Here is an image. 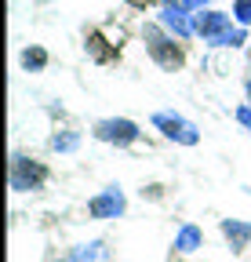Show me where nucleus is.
<instances>
[{"mask_svg": "<svg viewBox=\"0 0 251 262\" xmlns=\"http://www.w3.org/2000/svg\"><path fill=\"white\" fill-rule=\"evenodd\" d=\"M193 244H197V229H186V233H182V248H186V251H190Z\"/></svg>", "mask_w": 251, "mask_h": 262, "instance_id": "6", "label": "nucleus"}, {"mask_svg": "<svg viewBox=\"0 0 251 262\" xmlns=\"http://www.w3.org/2000/svg\"><path fill=\"white\" fill-rule=\"evenodd\" d=\"M247 95H251V84H247Z\"/></svg>", "mask_w": 251, "mask_h": 262, "instance_id": "8", "label": "nucleus"}, {"mask_svg": "<svg viewBox=\"0 0 251 262\" xmlns=\"http://www.w3.org/2000/svg\"><path fill=\"white\" fill-rule=\"evenodd\" d=\"M237 18L240 22H251V0H240V4H237Z\"/></svg>", "mask_w": 251, "mask_h": 262, "instance_id": "4", "label": "nucleus"}, {"mask_svg": "<svg viewBox=\"0 0 251 262\" xmlns=\"http://www.w3.org/2000/svg\"><path fill=\"white\" fill-rule=\"evenodd\" d=\"M128 4H135V8H146V4H149V0H128Z\"/></svg>", "mask_w": 251, "mask_h": 262, "instance_id": "7", "label": "nucleus"}, {"mask_svg": "<svg viewBox=\"0 0 251 262\" xmlns=\"http://www.w3.org/2000/svg\"><path fill=\"white\" fill-rule=\"evenodd\" d=\"M190 4H197V0H190Z\"/></svg>", "mask_w": 251, "mask_h": 262, "instance_id": "9", "label": "nucleus"}, {"mask_svg": "<svg viewBox=\"0 0 251 262\" xmlns=\"http://www.w3.org/2000/svg\"><path fill=\"white\" fill-rule=\"evenodd\" d=\"M91 211H95V215H106V211H120V196H117V193H109L106 201H95V204H91Z\"/></svg>", "mask_w": 251, "mask_h": 262, "instance_id": "2", "label": "nucleus"}, {"mask_svg": "<svg viewBox=\"0 0 251 262\" xmlns=\"http://www.w3.org/2000/svg\"><path fill=\"white\" fill-rule=\"evenodd\" d=\"M99 135H102V139H117V142H131V139H135V124H128V120H120V124H102Z\"/></svg>", "mask_w": 251, "mask_h": 262, "instance_id": "1", "label": "nucleus"}, {"mask_svg": "<svg viewBox=\"0 0 251 262\" xmlns=\"http://www.w3.org/2000/svg\"><path fill=\"white\" fill-rule=\"evenodd\" d=\"M222 26H226L222 15H208V18H200V29H204V33H218Z\"/></svg>", "mask_w": 251, "mask_h": 262, "instance_id": "3", "label": "nucleus"}, {"mask_svg": "<svg viewBox=\"0 0 251 262\" xmlns=\"http://www.w3.org/2000/svg\"><path fill=\"white\" fill-rule=\"evenodd\" d=\"M26 66H44V51H26Z\"/></svg>", "mask_w": 251, "mask_h": 262, "instance_id": "5", "label": "nucleus"}]
</instances>
